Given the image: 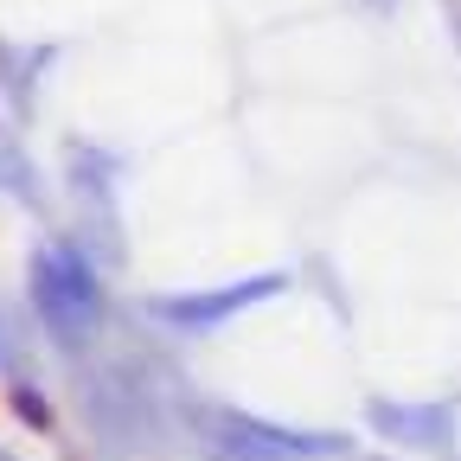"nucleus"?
<instances>
[{
	"mask_svg": "<svg viewBox=\"0 0 461 461\" xmlns=\"http://www.w3.org/2000/svg\"><path fill=\"white\" fill-rule=\"evenodd\" d=\"M282 288H288V276L263 269V276H244V282H224V288H199V295H154L148 314L160 327H173V333H212L218 321L244 314V308H257L269 295H282Z\"/></svg>",
	"mask_w": 461,
	"mask_h": 461,
	"instance_id": "2",
	"label": "nucleus"
},
{
	"mask_svg": "<svg viewBox=\"0 0 461 461\" xmlns=\"http://www.w3.org/2000/svg\"><path fill=\"white\" fill-rule=\"evenodd\" d=\"M0 186L20 193V199H39V193H32V160L14 148V135H7V129H0Z\"/></svg>",
	"mask_w": 461,
	"mask_h": 461,
	"instance_id": "5",
	"label": "nucleus"
},
{
	"mask_svg": "<svg viewBox=\"0 0 461 461\" xmlns=\"http://www.w3.org/2000/svg\"><path fill=\"white\" fill-rule=\"evenodd\" d=\"M0 366H7V327H0Z\"/></svg>",
	"mask_w": 461,
	"mask_h": 461,
	"instance_id": "6",
	"label": "nucleus"
},
{
	"mask_svg": "<svg viewBox=\"0 0 461 461\" xmlns=\"http://www.w3.org/2000/svg\"><path fill=\"white\" fill-rule=\"evenodd\" d=\"M212 461H288L263 429H257V417H218L212 423Z\"/></svg>",
	"mask_w": 461,
	"mask_h": 461,
	"instance_id": "4",
	"label": "nucleus"
},
{
	"mask_svg": "<svg viewBox=\"0 0 461 461\" xmlns=\"http://www.w3.org/2000/svg\"><path fill=\"white\" fill-rule=\"evenodd\" d=\"M26 282H32V308H39V321H45V333L58 346H84L103 327V282H96V269H90L84 250L45 244L32 257Z\"/></svg>",
	"mask_w": 461,
	"mask_h": 461,
	"instance_id": "1",
	"label": "nucleus"
},
{
	"mask_svg": "<svg viewBox=\"0 0 461 461\" xmlns=\"http://www.w3.org/2000/svg\"><path fill=\"white\" fill-rule=\"evenodd\" d=\"M448 423H455V411L448 403H372V429L378 436H391V442H403V448H436V442H448Z\"/></svg>",
	"mask_w": 461,
	"mask_h": 461,
	"instance_id": "3",
	"label": "nucleus"
}]
</instances>
